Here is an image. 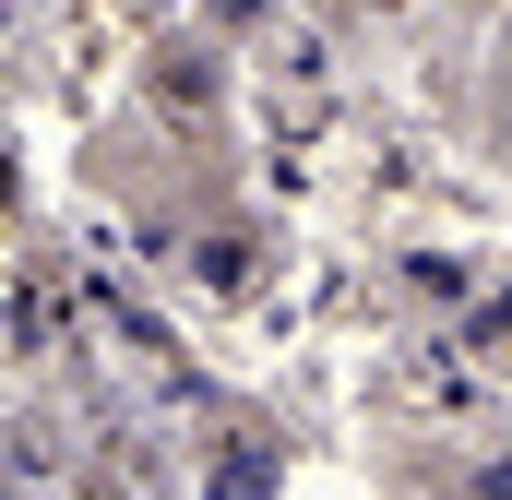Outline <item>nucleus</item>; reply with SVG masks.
I'll return each instance as SVG.
<instances>
[{"label": "nucleus", "mask_w": 512, "mask_h": 500, "mask_svg": "<svg viewBox=\"0 0 512 500\" xmlns=\"http://www.w3.org/2000/svg\"><path fill=\"white\" fill-rule=\"evenodd\" d=\"M334 12H382V0H334Z\"/></svg>", "instance_id": "obj_1"}]
</instances>
